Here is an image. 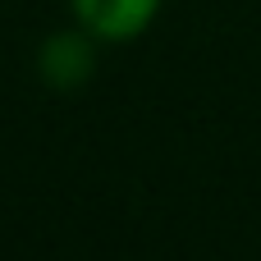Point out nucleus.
Masks as SVG:
<instances>
[{
	"label": "nucleus",
	"instance_id": "obj_1",
	"mask_svg": "<svg viewBox=\"0 0 261 261\" xmlns=\"http://www.w3.org/2000/svg\"><path fill=\"white\" fill-rule=\"evenodd\" d=\"M101 50L106 46L92 32H83L78 23H69V28H55V32H46L37 41L32 69H37V78L50 92H78V87L92 83V73L101 64Z\"/></svg>",
	"mask_w": 261,
	"mask_h": 261
},
{
	"label": "nucleus",
	"instance_id": "obj_2",
	"mask_svg": "<svg viewBox=\"0 0 261 261\" xmlns=\"http://www.w3.org/2000/svg\"><path fill=\"white\" fill-rule=\"evenodd\" d=\"M69 23L92 32L101 46H128L161 18L165 0H64Z\"/></svg>",
	"mask_w": 261,
	"mask_h": 261
}]
</instances>
